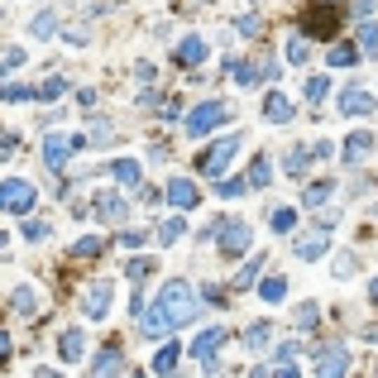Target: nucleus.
Instances as JSON below:
<instances>
[{
  "mask_svg": "<svg viewBox=\"0 0 378 378\" xmlns=\"http://www.w3.org/2000/svg\"><path fill=\"white\" fill-rule=\"evenodd\" d=\"M201 58H206V39H196V34H187V39L173 48V62H177V67H196Z\"/></svg>",
  "mask_w": 378,
  "mask_h": 378,
  "instance_id": "nucleus-17",
  "label": "nucleus"
},
{
  "mask_svg": "<svg viewBox=\"0 0 378 378\" xmlns=\"http://www.w3.org/2000/svg\"><path fill=\"white\" fill-rule=\"evenodd\" d=\"M158 302L168 306V316H173L177 325H191L196 316H201V297L191 292L187 278H168V283L158 288Z\"/></svg>",
  "mask_w": 378,
  "mask_h": 378,
  "instance_id": "nucleus-1",
  "label": "nucleus"
},
{
  "mask_svg": "<svg viewBox=\"0 0 378 378\" xmlns=\"http://www.w3.org/2000/svg\"><path fill=\"white\" fill-rule=\"evenodd\" d=\"M259 297L264 302H283L288 297V278H264V283H259Z\"/></svg>",
  "mask_w": 378,
  "mask_h": 378,
  "instance_id": "nucleus-32",
  "label": "nucleus"
},
{
  "mask_svg": "<svg viewBox=\"0 0 378 378\" xmlns=\"http://www.w3.org/2000/svg\"><path fill=\"white\" fill-rule=\"evenodd\" d=\"M125 369V354H120V340H110L106 350L96 354V364H91V378H115Z\"/></svg>",
  "mask_w": 378,
  "mask_h": 378,
  "instance_id": "nucleus-14",
  "label": "nucleus"
},
{
  "mask_svg": "<svg viewBox=\"0 0 378 378\" xmlns=\"http://www.w3.org/2000/svg\"><path fill=\"white\" fill-rule=\"evenodd\" d=\"M311 158H316V144H311V149H306V144H292V149H288V158H283V168H288L292 177H302Z\"/></svg>",
  "mask_w": 378,
  "mask_h": 378,
  "instance_id": "nucleus-21",
  "label": "nucleus"
},
{
  "mask_svg": "<svg viewBox=\"0 0 378 378\" xmlns=\"http://www.w3.org/2000/svg\"><path fill=\"white\" fill-rule=\"evenodd\" d=\"M306 58H311V39L306 34H292L288 39V62H306Z\"/></svg>",
  "mask_w": 378,
  "mask_h": 378,
  "instance_id": "nucleus-34",
  "label": "nucleus"
},
{
  "mask_svg": "<svg viewBox=\"0 0 378 378\" xmlns=\"http://www.w3.org/2000/svg\"><path fill=\"white\" fill-rule=\"evenodd\" d=\"M182 235H187V225H182V220H177V216H168V220H163V225H158V240H163V244H177V240H182Z\"/></svg>",
  "mask_w": 378,
  "mask_h": 378,
  "instance_id": "nucleus-35",
  "label": "nucleus"
},
{
  "mask_svg": "<svg viewBox=\"0 0 378 378\" xmlns=\"http://www.w3.org/2000/svg\"><path fill=\"white\" fill-rule=\"evenodd\" d=\"M335 110H340V115H374V96L359 91V86H350V91H340Z\"/></svg>",
  "mask_w": 378,
  "mask_h": 378,
  "instance_id": "nucleus-15",
  "label": "nucleus"
},
{
  "mask_svg": "<svg viewBox=\"0 0 378 378\" xmlns=\"http://www.w3.org/2000/svg\"><path fill=\"white\" fill-rule=\"evenodd\" d=\"M225 345V325H211V330H201L196 340H191V354L206 364V369H216V350Z\"/></svg>",
  "mask_w": 378,
  "mask_h": 378,
  "instance_id": "nucleus-8",
  "label": "nucleus"
},
{
  "mask_svg": "<svg viewBox=\"0 0 378 378\" xmlns=\"http://www.w3.org/2000/svg\"><path fill=\"white\" fill-rule=\"evenodd\" d=\"M81 354H86V335H81V330H62V335H58V359H62V364H77Z\"/></svg>",
  "mask_w": 378,
  "mask_h": 378,
  "instance_id": "nucleus-19",
  "label": "nucleus"
},
{
  "mask_svg": "<svg viewBox=\"0 0 378 378\" xmlns=\"http://www.w3.org/2000/svg\"><path fill=\"white\" fill-rule=\"evenodd\" d=\"M249 378H297V359H278V364H259Z\"/></svg>",
  "mask_w": 378,
  "mask_h": 378,
  "instance_id": "nucleus-25",
  "label": "nucleus"
},
{
  "mask_svg": "<svg viewBox=\"0 0 378 378\" xmlns=\"http://www.w3.org/2000/svg\"><path fill=\"white\" fill-rule=\"evenodd\" d=\"M269 182H273V168H269V158H259L249 168V187H269Z\"/></svg>",
  "mask_w": 378,
  "mask_h": 378,
  "instance_id": "nucleus-42",
  "label": "nucleus"
},
{
  "mask_svg": "<svg viewBox=\"0 0 378 378\" xmlns=\"http://www.w3.org/2000/svg\"><path fill=\"white\" fill-rule=\"evenodd\" d=\"M48 235H53V225H48V220H25V240L43 244V240H48Z\"/></svg>",
  "mask_w": 378,
  "mask_h": 378,
  "instance_id": "nucleus-43",
  "label": "nucleus"
},
{
  "mask_svg": "<svg viewBox=\"0 0 378 378\" xmlns=\"http://www.w3.org/2000/svg\"><path fill=\"white\" fill-rule=\"evenodd\" d=\"M67 154H77V135L72 139H62V135L43 139V168H48V173H62V168H67Z\"/></svg>",
  "mask_w": 378,
  "mask_h": 378,
  "instance_id": "nucleus-7",
  "label": "nucleus"
},
{
  "mask_svg": "<svg viewBox=\"0 0 378 378\" xmlns=\"http://www.w3.org/2000/svg\"><path fill=\"white\" fill-rule=\"evenodd\" d=\"M168 201H173L177 211H196V206H201V191H196L191 177H173V182H168Z\"/></svg>",
  "mask_w": 378,
  "mask_h": 378,
  "instance_id": "nucleus-12",
  "label": "nucleus"
},
{
  "mask_svg": "<svg viewBox=\"0 0 378 378\" xmlns=\"http://www.w3.org/2000/svg\"><path fill=\"white\" fill-rule=\"evenodd\" d=\"M106 244L110 240H101V235H81V240L72 244V259H96V254H106Z\"/></svg>",
  "mask_w": 378,
  "mask_h": 378,
  "instance_id": "nucleus-28",
  "label": "nucleus"
},
{
  "mask_svg": "<svg viewBox=\"0 0 378 378\" xmlns=\"http://www.w3.org/2000/svg\"><path fill=\"white\" fill-rule=\"evenodd\" d=\"M120 244H125V249H139V244H144V235H139V230H125V235H120Z\"/></svg>",
  "mask_w": 378,
  "mask_h": 378,
  "instance_id": "nucleus-50",
  "label": "nucleus"
},
{
  "mask_svg": "<svg viewBox=\"0 0 378 378\" xmlns=\"http://www.w3.org/2000/svg\"><path fill=\"white\" fill-rule=\"evenodd\" d=\"M244 149V135H225V139H216L206 154H196V173L201 177H220L230 163H235V154Z\"/></svg>",
  "mask_w": 378,
  "mask_h": 378,
  "instance_id": "nucleus-3",
  "label": "nucleus"
},
{
  "mask_svg": "<svg viewBox=\"0 0 378 378\" xmlns=\"http://www.w3.org/2000/svg\"><path fill=\"white\" fill-rule=\"evenodd\" d=\"M325 91H330V81H325V77H306V86H302V96H306L311 106H316V101H325Z\"/></svg>",
  "mask_w": 378,
  "mask_h": 378,
  "instance_id": "nucleus-39",
  "label": "nucleus"
},
{
  "mask_svg": "<svg viewBox=\"0 0 378 378\" xmlns=\"http://www.w3.org/2000/svg\"><path fill=\"white\" fill-rule=\"evenodd\" d=\"M110 177L125 182V187H139V163L135 158H115V163H110Z\"/></svg>",
  "mask_w": 378,
  "mask_h": 378,
  "instance_id": "nucleus-26",
  "label": "nucleus"
},
{
  "mask_svg": "<svg viewBox=\"0 0 378 378\" xmlns=\"http://www.w3.org/2000/svg\"><path fill=\"white\" fill-rule=\"evenodd\" d=\"M354 62H359V48H350V43L330 48V67H354Z\"/></svg>",
  "mask_w": 378,
  "mask_h": 378,
  "instance_id": "nucleus-40",
  "label": "nucleus"
},
{
  "mask_svg": "<svg viewBox=\"0 0 378 378\" xmlns=\"http://www.w3.org/2000/svg\"><path fill=\"white\" fill-rule=\"evenodd\" d=\"M273 340V325L269 321H254L249 330H244V345H249V354H264V345Z\"/></svg>",
  "mask_w": 378,
  "mask_h": 378,
  "instance_id": "nucleus-24",
  "label": "nucleus"
},
{
  "mask_svg": "<svg viewBox=\"0 0 378 378\" xmlns=\"http://www.w3.org/2000/svg\"><path fill=\"white\" fill-rule=\"evenodd\" d=\"M220 196H225V201H230V196H240V191H249V177H220Z\"/></svg>",
  "mask_w": 378,
  "mask_h": 378,
  "instance_id": "nucleus-44",
  "label": "nucleus"
},
{
  "mask_svg": "<svg viewBox=\"0 0 378 378\" xmlns=\"http://www.w3.org/2000/svg\"><path fill=\"white\" fill-rule=\"evenodd\" d=\"M359 48L364 53H378V25L374 20H359Z\"/></svg>",
  "mask_w": 378,
  "mask_h": 378,
  "instance_id": "nucleus-36",
  "label": "nucleus"
},
{
  "mask_svg": "<svg viewBox=\"0 0 378 378\" xmlns=\"http://www.w3.org/2000/svg\"><path fill=\"white\" fill-rule=\"evenodd\" d=\"M316 364H321L316 378H345L350 374V350H345V345H330V350L316 354Z\"/></svg>",
  "mask_w": 378,
  "mask_h": 378,
  "instance_id": "nucleus-11",
  "label": "nucleus"
},
{
  "mask_svg": "<svg viewBox=\"0 0 378 378\" xmlns=\"http://www.w3.org/2000/svg\"><path fill=\"white\" fill-rule=\"evenodd\" d=\"M369 297H374V302H378V278H374V283H369Z\"/></svg>",
  "mask_w": 378,
  "mask_h": 378,
  "instance_id": "nucleus-53",
  "label": "nucleus"
},
{
  "mask_svg": "<svg viewBox=\"0 0 378 378\" xmlns=\"http://www.w3.org/2000/svg\"><path fill=\"white\" fill-rule=\"evenodd\" d=\"M10 306H15L20 316H34V311H39V292H34L29 283H20V288L10 292Z\"/></svg>",
  "mask_w": 378,
  "mask_h": 378,
  "instance_id": "nucleus-22",
  "label": "nucleus"
},
{
  "mask_svg": "<svg viewBox=\"0 0 378 378\" xmlns=\"http://www.w3.org/2000/svg\"><path fill=\"white\" fill-rule=\"evenodd\" d=\"M20 62H25V48H10V53H5V72H15Z\"/></svg>",
  "mask_w": 378,
  "mask_h": 378,
  "instance_id": "nucleus-49",
  "label": "nucleus"
},
{
  "mask_svg": "<svg viewBox=\"0 0 378 378\" xmlns=\"http://www.w3.org/2000/svg\"><path fill=\"white\" fill-rule=\"evenodd\" d=\"M34 201H39V191L29 187L25 177H5V182H0V206H5L10 216H29Z\"/></svg>",
  "mask_w": 378,
  "mask_h": 378,
  "instance_id": "nucleus-4",
  "label": "nucleus"
},
{
  "mask_svg": "<svg viewBox=\"0 0 378 378\" xmlns=\"http://www.w3.org/2000/svg\"><path fill=\"white\" fill-rule=\"evenodd\" d=\"M374 144H378V139L369 135V130H359V135H350V139H345V149H340V158H345V163H350V168H354V163H359V158H369V154H374Z\"/></svg>",
  "mask_w": 378,
  "mask_h": 378,
  "instance_id": "nucleus-18",
  "label": "nucleus"
},
{
  "mask_svg": "<svg viewBox=\"0 0 378 378\" xmlns=\"http://www.w3.org/2000/svg\"><path fill=\"white\" fill-rule=\"evenodd\" d=\"M177 359H182V345L163 340V345H158V354L149 359V374H154V378H168V374H177Z\"/></svg>",
  "mask_w": 378,
  "mask_h": 378,
  "instance_id": "nucleus-13",
  "label": "nucleus"
},
{
  "mask_svg": "<svg viewBox=\"0 0 378 378\" xmlns=\"http://www.w3.org/2000/svg\"><path fill=\"white\" fill-rule=\"evenodd\" d=\"M350 273H359V259L354 254H335V278H350Z\"/></svg>",
  "mask_w": 378,
  "mask_h": 378,
  "instance_id": "nucleus-46",
  "label": "nucleus"
},
{
  "mask_svg": "<svg viewBox=\"0 0 378 378\" xmlns=\"http://www.w3.org/2000/svg\"><path fill=\"white\" fill-rule=\"evenodd\" d=\"M110 297H115V278H101V283H91V288H86V297H81V311H86L91 321H106Z\"/></svg>",
  "mask_w": 378,
  "mask_h": 378,
  "instance_id": "nucleus-5",
  "label": "nucleus"
},
{
  "mask_svg": "<svg viewBox=\"0 0 378 378\" xmlns=\"http://www.w3.org/2000/svg\"><path fill=\"white\" fill-rule=\"evenodd\" d=\"M225 72L240 86H259V77H264V67H254V62H225Z\"/></svg>",
  "mask_w": 378,
  "mask_h": 378,
  "instance_id": "nucleus-27",
  "label": "nucleus"
},
{
  "mask_svg": "<svg viewBox=\"0 0 378 378\" xmlns=\"http://www.w3.org/2000/svg\"><path fill=\"white\" fill-rule=\"evenodd\" d=\"M0 96H5V101H39V86H20V81H10Z\"/></svg>",
  "mask_w": 378,
  "mask_h": 378,
  "instance_id": "nucleus-41",
  "label": "nucleus"
},
{
  "mask_svg": "<svg viewBox=\"0 0 378 378\" xmlns=\"http://www.w3.org/2000/svg\"><path fill=\"white\" fill-rule=\"evenodd\" d=\"M350 15H354V20H369V15H374V0H354Z\"/></svg>",
  "mask_w": 378,
  "mask_h": 378,
  "instance_id": "nucleus-48",
  "label": "nucleus"
},
{
  "mask_svg": "<svg viewBox=\"0 0 378 378\" xmlns=\"http://www.w3.org/2000/svg\"><path fill=\"white\" fill-rule=\"evenodd\" d=\"M264 120H273V125H288V120H292V101H288L283 91H269V96H264Z\"/></svg>",
  "mask_w": 378,
  "mask_h": 378,
  "instance_id": "nucleus-20",
  "label": "nucleus"
},
{
  "mask_svg": "<svg viewBox=\"0 0 378 378\" xmlns=\"http://www.w3.org/2000/svg\"><path fill=\"white\" fill-rule=\"evenodd\" d=\"M259 269H264V254H254L249 264L240 269V278H235V288H254V278H259Z\"/></svg>",
  "mask_w": 378,
  "mask_h": 378,
  "instance_id": "nucleus-38",
  "label": "nucleus"
},
{
  "mask_svg": "<svg viewBox=\"0 0 378 378\" xmlns=\"http://www.w3.org/2000/svg\"><path fill=\"white\" fill-rule=\"evenodd\" d=\"M325 249H330V240H321V235H302V240L292 244V254H297V259H306V264H311V259H321Z\"/></svg>",
  "mask_w": 378,
  "mask_h": 378,
  "instance_id": "nucleus-23",
  "label": "nucleus"
},
{
  "mask_svg": "<svg viewBox=\"0 0 378 378\" xmlns=\"http://www.w3.org/2000/svg\"><path fill=\"white\" fill-rule=\"evenodd\" d=\"M330 191H335V182H330V177L311 182V187L302 191V206H321V201H330Z\"/></svg>",
  "mask_w": 378,
  "mask_h": 378,
  "instance_id": "nucleus-29",
  "label": "nucleus"
},
{
  "mask_svg": "<svg viewBox=\"0 0 378 378\" xmlns=\"http://www.w3.org/2000/svg\"><path fill=\"white\" fill-rule=\"evenodd\" d=\"M235 29H240V34H259V29H264V15H240Z\"/></svg>",
  "mask_w": 378,
  "mask_h": 378,
  "instance_id": "nucleus-47",
  "label": "nucleus"
},
{
  "mask_svg": "<svg viewBox=\"0 0 378 378\" xmlns=\"http://www.w3.org/2000/svg\"><path fill=\"white\" fill-rule=\"evenodd\" d=\"M91 211H96V216H101V220H110V225H120V220H125V211H130V206H125V196H120V191H101Z\"/></svg>",
  "mask_w": 378,
  "mask_h": 378,
  "instance_id": "nucleus-16",
  "label": "nucleus"
},
{
  "mask_svg": "<svg viewBox=\"0 0 378 378\" xmlns=\"http://www.w3.org/2000/svg\"><path fill=\"white\" fill-rule=\"evenodd\" d=\"M53 29H58V15H53V10H43V15H34V20H29V34H34V39H48Z\"/></svg>",
  "mask_w": 378,
  "mask_h": 378,
  "instance_id": "nucleus-31",
  "label": "nucleus"
},
{
  "mask_svg": "<svg viewBox=\"0 0 378 378\" xmlns=\"http://www.w3.org/2000/svg\"><path fill=\"white\" fill-rule=\"evenodd\" d=\"M34 378H62L58 369H34Z\"/></svg>",
  "mask_w": 378,
  "mask_h": 378,
  "instance_id": "nucleus-52",
  "label": "nucleus"
},
{
  "mask_svg": "<svg viewBox=\"0 0 378 378\" xmlns=\"http://www.w3.org/2000/svg\"><path fill=\"white\" fill-rule=\"evenodd\" d=\"M335 20H340V10H330V5H311V15L302 20V29H306V39H325V34H335Z\"/></svg>",
  "mask_w": 378,
  "mask_h": 378,
  "instance_id": "nucleus-9",
  "label": "nucleus"
},
{
  "mask_svg": "<svg viewBox=\"0 0 378 378\" xmlns=\"http://www.w3.org/2000/svg\"><path fill=\"white\" fill-rule=\"evenodd\" d=\"M292 321H297V330H316V321H321V306H316V302H302Z\"/></svg>",
  "mask_w": 378,
  "mask_h": 378,
  "instance_id": "nucleus-33",
  "label": "nucleus"
},
{
  "mask_svg": "<svg viewBox=\"0 0 378 378\" xmlns=\"http://www.w3.org/2000/svg\"><path fill=\"white\" fill-rule=\"evenodd\" d=\"M273 230H278V235H288V230H292V225H297V211H292V206H278V211H273V220H269Z\"/></svg>",
  "mask_w": 378,
  "mask_h": 378,
  "instance_id": "nucleus-37",
  "label": "nucleus"
},
{
  "mask_svg": "<svg viewBox=\"0 0 378 378\" xmlns=\"http://www.w3.org/2000/svg\"><path fill=\"white\" fill-rule=\"evenodd\" d=\"M62 91H67V81H62V77H48L43 86H39V101H58Z\"/></svg>",
  "mask_w": 378,
  "mask_h": 378,
  "instance_id": "nucleus-45",
  "label": "nucleus"
},
{
  "mask_svg": "<svg viewBox=\"0 0 378 378\" xmlns=\"http://www.w3.org/2000/svg\"><path fill=\"white\" fill-rule=\"evenodd\" d=\"M139 330H144L149 340H168V335L177 330V321L168 316V306H163V302H158L154 311H144V321H139Z\"/></svg>",
  "mask_w": 378,
  "mask_h": 378,
  "instance_id": "nucleus-10",
  "label": "nucleus"
},
{
  "mask_svg": "<svg viewBox=\"0 0 378 378\" xmlns=\"http://www.w3.org/2000/svg\"><path fill=\"white\" fill-rule=\"evenodd\" d=\"M278 72H283V62H278V58H264V77L273 81V77H278Z\"/></svg>",
  "mask_w": 378,
  "mask_h": 378,
  "instance_id": "nucleus-51",
  "label": "nucleus"
},
{
  "mask_svg": "<svg viewBox=\"0 0 378 378\" xmlns=\"http://www.w3.org/2000/svg\"><path fill=\"white\" fill-rule=\"evenodd\" d=\"M216 235H220V249H225L230 259H240L244 249H249V225H244V220H220Z\"/></svg>",
  "mask_w": 378,
  "mask_h": 378,
  "instance_id": "nucleus-6",
  "label": "nucleus"
},
{
  "mask_svg": "<svg viewBox=\"0 0 378 378\" xmlns=\"http://www.w3.org/2000/svg\"><path fill=\"white\" fill-rule=\"evenodd\" d=\"M149 273H154V259H130V264H125V278H130L135 288L149 283Z\"/></svg>",
  "mask_w": 378,
  "mask_h": 378,
  "instance_id": "nucleus-30",
  "label": "nucleus"
},
{
  "mask_svg": "<svg viewBox=\"0 0 378 378\" xmlns=\"http://www.w3.org/2000/svg\"><path fill=\"white\" fill-rule=\"evenodd\" d=\"M230 120V106L225 101H201V106H191L187 115H182V130H187V139H206L211 130H220Z\"/></svg>",
  "mask_w": 378,
  "mask_h": 378,
  "instance_id": "nucleus-2",
  "label": "nucleus"
}]
</instances>
